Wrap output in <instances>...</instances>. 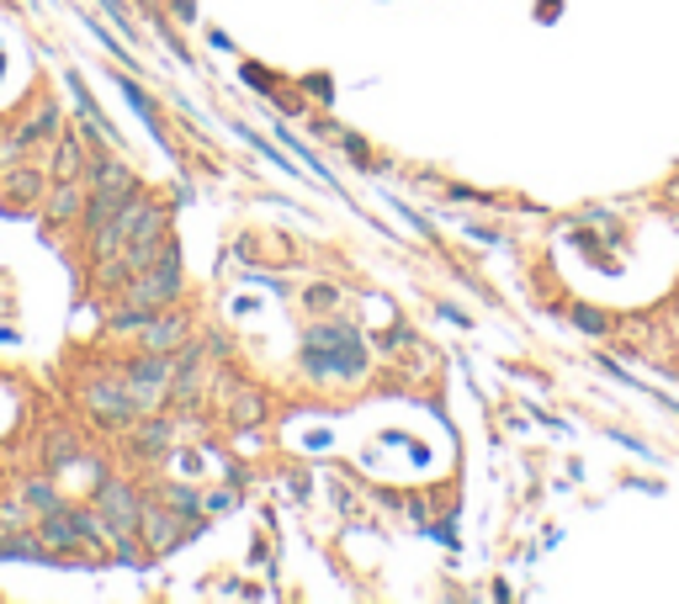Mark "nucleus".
<instances>
[{"label":"nucleus","instance_id":"5","mask_svg":"<svg viewBox=\"0 0 679 604\" xmlns=\"http://www.w3.org/2000/svg\"><path fill=\"white\" fill-rule=\"evenodd\" d=\"M97 509H101V520H107V531H112V541H133V535H139L144 499H139L128 483H101Z\"/></svg>","mask_w":679,"mask_h":604},{"label":"nucleus","instance_id":"4","mask_svg":"<svg viewBox=\"0 0 679 604\" xmlns=\"http://www.w3.org/2000/svg\"><path fill=\"white\" fill-rule=\"evenodd\" d=\"M122 377H128V387H133L139 409L154 413L160 403H165V392H170V377H175V356H154V350H144V356L128 366Z\"/></svg>","mask_w":679,"mask_h":604},{"label":"nucleus","instance_id":"15","mask_svg":"<svg viewBox=\"0 0 679 604\" xmlns=\"http://www.w3.org/2000/svg\"><path fill=\"white\" fill-rule=\"evenodd\" d=\"M165 504L175 509V514H186V520H196V514H202V499H196V488H165Z\"/></svg>","mask_w":679,"mask_h":604},{"label":"nucleus","instance_id":"12","mask_svg":"<svg viewBox=\"0 0 679 604\" xmlns=\"http://www.w3.org/2000/svg\"><path fill=\"white\" fill-rule=\"evenodd\" d=\"M80 165H85L80 144H74V139H64V144H59V154H53V175H59V181H80Z\"/></svg>","mask_w":679,"mask_h":604},{"label":"nucleus","instance_id":"13","mask_svg":"<svg viewBox=\"0 0 679 604\" xmlns=\"http://www.w3.org/2000/svg\"><path fill=\"white\" fill-rule=\"evenodd\" d=\"M6 192L17 196V202H32V196H43V175H38V170H22V175L6 181Z\"/></svg>","mask_w":679,"mask_h":604},{"label":"nucleus","instance_id":"3","mask_svg":"<svg viewBox=\"0 0 679 604\" xmlns=\"http://www.w3.org/2000/svg\"><path fill=\"white\" fill-rule=\"evenodd\" d=\"M80 403H85V413L101 419V424H133V419H144L128 377H97V382L80 392Z\"/></svg>","mask_w":679,"mask_h":604},{"label":"nucleus","instance_id":"17","mask_svg":"<svg viewBox=\"0 0 679 604\" xmlns=\"http://www.w3.org/2000/svg\"><path fill=\"white\" fill-rule=\"evenodd\" d=\"M303 303H308L314 314H324V308H340V287H308V291H303Z\"/></svg>","mask_w":679,"mask_h":604},{"label":"nucleus","instance_id":"21","mask_svg":"<svg viewBox=\"0 0 679 604\" xmlns=\"http://www.w3.org/2000/svg\"><path fill=\"white\" fill-rule=\"evenodd\" d=\"M675 335H679V308H675Z\"/></svg>","mask_w":679,"mask_h":604},{"label":"nucleus","instance_id":"8","mask_svg":"<svg viewBox=\"0 0 679 604\" xmlns=\"http://www.w3.org/2000/svg\"><path fill=\"white\" fill-rule=\"evenodd\" d=\"M91 186H97V192H118V196H133V192H139V175H133V170L122 165L118 154H101L97 165H91Z\"/></svg>","mask_w":679,"mask_h":604},{"label":"nucleus","instance_id":"19","mask_svg":"<svg viewBox=\"0 0 679 604\" xmlns=\"http://www.w3.org/2000/svg\"><path fill=\"white\" fill-rule=\"evenodd\" d=\"M0 525H6V531H17V525H27V499H17V504H6V509H0Z\"/></svg>","mask_w":679,"mask_h":604},{"label":"nucleus","instance_id":"11","mask_svg":"<svg viewBox=\"0 0 679 604\" xmlns=\"http://www.w3.org/2000/svg\"><path fill=\"white\" fill-rule=\"evenodd\" d=\"M170 419H149L144 436H139V457H160V451H170Z\"/></svg>","mask_w":679,"mask_h":604},{"label":"nucleus","instance_id":"6","mask_svg":"<svg viewBox=\"0 0 679 604\" xmlns=\"http://www.w3.org/2000/svg\"><path fill=\"white\" fill-rule=\"evenodd\" d=\"M139 535L149 541V552H170V546H181V535H186V514H175L170 504H144Z\"/></svg>","mask_w":679,"mask_h":604},{"label":"nucleus","instance_id":"9","mask_svg":"<svg viewBox=\"0 0 679 604\" xmlns=\"http://www.w3.org/2000/svg\"><path fill=\"white\" fill-rule=\"evenodd\" d=\"M85 186H80V181H59V186H53L49 192V207H43V213H49V223H74V218H85Z\"/></svg>","mask_w":679,"mask_h":604},{"label":"nucleus","instance_id":"1","mask_svg":"<svg viewBox=\"0 0 679 604\" xmlns=\"http://www.w3.org/2000/svg\"><path fill=\"white\" fill-rule=\"evenodd\" d=\"M303 377L314 382H362L366 377V339L351 318H318L303 329Z\"/></svg>","mask_w":679,"mask_h":604},{"label":"nucleus","instance_id":"14","mask_svg":"<svg viewBox=\"0 0 679 604\" xmlns=\"http://www.w3.org/2000/svg\"><path fill=\"white\" fill-rule=\"evenodd\" d=\"M266 419V398L261 392H240V403H234V424H261Z\"/></svg>","mask_w":679,"mask_h":604},{"label":"nucleus","instance_id":"2","mask_svg":"<svg viewBox=\"0 0 679 604\" xmlns=\"http://www.w3.org/2000/svg\"><path fill=\"white\" fill-rule=\"evenodd\" d=\"M175 297H181V255H175V244H170L154 266H144L139 276H128V287H122V303H128V308H144V314H160Z\"/></svg>","mask_w":679,"mask_h":604},{"label":"nucleus","instance_id":"10","mask_svg":"<svg viewBox=\"0 0 679 604\" xmlns=\"http://www.w3.org/2000/svg\"><path fill=\"white\" fill-rule=\"evenodd\" d=\"M22 499H27V509H38V514H53V509H64V499H59V488H53L49 478L27 483V488H22Z\"/></svg>","mask_w":679,"mask_h":604},{"label":"nucleus","instance_id":"7","mask_svg":"<svg viewBox=\"0 0 679 604\" xmlns=\"http://www.w3.org/2000/svg\"><path fill=\"white\" fill-rule=\"evenodd\" d=\"M139 339H144V350H154V356H175V350L192 339V329H186V318L181 314L160 308V314H149V324L139 329Z\"/></svg>","mask_w":679,"mask_h":604},{"label":"nucleus","instance_id":"20","mask_svg":"<svg viewBox=\"0 0 679 604\" xmlns=\"http://www.w3.org/2000/svg\"><path fill=\"white\" fill-rule=\"evenodd\" d=\"M669 202H675V207H679V181H675V186H669Z\"/></svg>","mask_w":679,"mask_h":604},{"label":"nucleus","instance_id":"18","mask_svg":"<svg viewBox=\"0 0 679 604\" xmlns=\"http://www.w3.org/2000/svg\"><path fill=\"white\" fill-rule=\"evenodd\" d=\"M377 345H383V356H388V350H404V345H414V329H404V324H398V329H388Z\"/></svg>","mask_w":679,"mask_h":604},{"label":"nucleus","instance_id":"16","mask_svg":"<svg viewBox=\"0 0 679 604\" xmlns=\"http://www.w3.org/2000/svg\"><path fill=\"white\" fill-rule=\"evenodd\" d=\"M574 324H579L584 335H610V329H616V324H610V314H600V308H574Z\"/></svg>","mask_w":679,"mask_h":604}]
</instances>
